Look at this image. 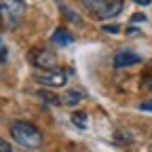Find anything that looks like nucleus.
<instances>
[{
    "label": "nucleus",
    "instance_id": "nucleus-1",
    "mask_svg": "<svg viewBox=\"0 0 152 152\" xmlns=\"http://www.w3.org/2000/svg\"><path fill=\"white\" fill-rule=\"evenodd\" d=\"M11 135H13V140L17 144H21L23 148L36 150V148L42 146V133L38 131L32 123H28V121H15L11 125Z\"/></svg>",
    "mask_w": 152,
    "mask_h": 152
},
{
    "label": "nucleus",
    "instance_id": "nucleus-2",
    "mask_svg": "<svg viewBox=\"0 0 152 152\" xmlns=\"http://www.w3.org/2000/svg\"><path fill=\"white\" fill-rule=\"evenodd\" d=\"M23 15H26L23 0H0V26L17 28Z\"/></svg>",
    "mask_w": 152,
    "mask_h": 152
},
{
    "label": "nucleus",
    "instance_id": "nucleus-3",
    "mask_svg": "<svg viewBox=\"0 0 152 152\" xmlns=\"http://www.w3.org/2000/svg\"><path fill=\"white\" fill-rule=\"evenodd\" d=\"M30 61H32L36 68L45 70V72L57 68V57H55V53L49 51V49H34V51L30 53Z\"/></svg>",
    "mask_w": 152,
    "mask_h": 152
},
{
    "label": "nucleus",
    "instance_id": "nucleus-4",
    "mask_svg": "<svg viewBox=\"0 0 152 152\" xmlns=\"http://www.w3.org/2000/svg\"><path fill=\"white\" fill-rule=\"evenodd\" d=\"M36 80L45 85V87H66L68 85V72L64 68H55V70H49V72H42L40 76H36Z\"/></svg>",
    "mask_w": 152,
    "mask_h": 152
},
{
    "label": "nucleus",
    "instance_id": "nucleus-5",
    "mask_svg": "<svg viewBox=\"0 0 152 152\" xmlns=\"http://www.w3.org/2000/svg\"><path fill=\"white\" fill-rule=\"evenodd\" d=\"M140 55L133 53V51H118L114 55V68H127V66H133V64H140Z\"/></svg>",
    "mask_w": 152,
    "mask_h": 152
},
{
    "label": "nucleus",
    "instance_id": "nucleus-6",
    "mask_svg": "<svg viewBox=\"0 0 152 152\" xmlns=\"http://www.w3.org/2000/svg\"><path fill=\"white\" fill-rule=\"evenodd\" d=\"M80 2H83L85 9H89L91 13H95V15L102 19V15L110 9V4L114 2V0H80Z\"/></svg>",
    "mask_w": 152,
    "mask_h": 152
},
{
    "label": "nucleus",
    "instance_id": "nucleus-7",
    "mask_svg": "<svg viewBox=\"0 0 152 152\" xmlns=\"http://www.w3.org/2000/svg\"><path fill=\"white\" fill-rule=\"evenodd\" d=\"M85 99V93L83 91H78V89H68L64 95H61V104H66V106H76V104H80Z\"/></svg>",
    "mask_w": 152,
    "mask_h": 152
},
{
    "label": "nucleus",
    "instance_id": "nucleus-8",
    "mask_svg": "<svg viewBox=\"0 0 152 152\" xmlns=\"http://www.w3.org/2000/svg\"><path fill=\"white\" fill-rule=\"evenodd\" d=\"M51 42H55V45H59V47H68V45H72L74 42V36L68 32V30H55L53 32V36H51Z\"/></svg>",
    "mask_w": 152,
    "mask_h": 152
},
{
    "label": "nucleus",
    "instance_id": "nucleus-9",
    "mask_svg": "<svg viewBox=\"0 0 152 152\" xmlns=\"http://www.w3.org/2000/svg\"><path fill=\"white\" fill-rule=\"evenodd\" d=\"M121 11H123V2H121V0H114V2L110 4V9L102 15V19H112V17L121 15Z\"/></svg>",
    "mask_w": 152,
    "mask_h": 152
},
{
    "label": "nucleus",
    "instance_id": "nucleus-10",
    "mask_svg": "<svg viewBox=\"0 0 152 152\" xmlns=\"http://www.w3.org/2000/svg\"><path fill=\"white\" fill-rule=\"evenodd\" d=\"M59 9H61V13H64V15L70 19L72 23H78V26H83V17H80L78 13H74V11H72L70 7H66V4H59Z\"/></svg>",
    "mask_w": 152,
    "mask_h": 152
},
{
    "label": "nucleus",
    "instance_id": "nucleus-11",
    "mask_svg": "<svg viewBox=\"0 0 152 152\" xmlns=\"http://www.w3.org/2000/svg\"><path fill=\"white\" fill-rule=\"evenodd\" d=\"M72 123L76 127H80V129H87L89 127V116H87L85 112H74L72 114Z\"/></svg>",
    "mask_w": 152,
    "mask_h": 152
},
{
    "label": "nucleus",
    "instance_id": "nucleus-12",
    "mask_svg": "<svg viewBox=\"0 0 152 152\" xmlns=\"http://www.w3.org/2000/svg\"><path fill=\"white\" fill-rule=\"evenodd\" d=\"M142 89H144V91H152V72H150V70H146V72H144Z\"/></svg>",
    "mask_w": 152,
    "mask_h": 152
},
{
    "label": "nucleus",
    "instance_id": "nucleus-13",
    "mask_svg": "<svg viewBox=\"0 0 152 152\" xmlns=\"http://www.w3.org/2000/svg\"><path fill=\"white\" fill-rule=\"evenodd\" d=\"M36 95H38V97H40V99H45V102H49V104H59V99H57V97H55V95H51L49 91H38Z\"/></svg>",
    "mask_w": 152,
    "mask_h": 152
},
{
    "label": "nucleus",
    "instance_id": "nucleus-14",
    "mask_svg": "<svg viewBox=\"0 0 152 152\" xmlns=\"http://www.w3.org/2000/svg\"><path fill=\"white\" fill-rule=\"evenodd\" d=\"M7 61V45H4V40L0 38V64H4Z\"/></svg>",
    "mask_w": 152,
    "mask_h": 152
},
{
    "label": "nucleus",
    "instance_id": "nucleus-15",
    "mask_svg": "<svg viewBox=\"0 0 152 152\" xmlns=\"http://www.w3.org/2000/svg\"><path fill=\"white\" fill-rule=\"evenodd\" d=\"M0 152H13L11 144H9L7 140H2V137H0Z\"/></svg>",
    "mask_w": 152,
    "mask_h": 152
},
{
    "label": "nucleus",
    "instance_id": "nucleus-16",
    "mask_svg": "<svg viewBox=\"0 0 152 152\" xmlns=\"http://www.w3.org/2000/svg\"><path fill=\"white\" fill-rule=\"evenodd\" d=\"M104 30L110 32V34H118L121 32V26H104Z\"/></svg>",
    "mask_w": 152,
    "mask_h": 152
},
{
    "label": "nucleus",
    "instance_id": "nucleus-17",
    "mask_svg": "<svg viewBox=\"0 0 152 152\" xmlns=\"http://www.w3.org/2000/svg\"><path fill=\"white\" fill-rule=\"evenodd\" d=\"M140 108H142V110H146V112H152V99H150V102H144Z\"/></svg>",
    "mask_w": 152,
    "mask_h": 152
},
{
    "label": "nucleus",
    "instance_id": "nucleus-18",
    "mask_svg": "<svg viewBox=\"0 0 152 152\" xmlns=\"http://www.w3.org/2000/svg\"><path fill=\"white\" fill-rule=\"evenodd\" d=\"M144 19H146L144 15H135V17H133V21H144Z\"/></svg>",
    "mask_w": 152,
    "mask_h": 152
},
{
    "label": "nucleus",
    "instance_id": "nucleus-19",
    "mask_svg": "<svg viewBox=\"0 0 152 152\" xmlns=\"http://www.w3.org/2000/svg\"><path fill=\"white\" fill-rule=\"evenodd\" d=\"M137 4H150V0H135Z\"/></svg>",
    "mask_w": 152,
    "mask_h": 152
}]
</instances>
